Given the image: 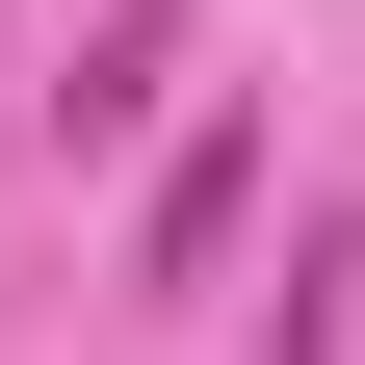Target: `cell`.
<instances>
[{
	"instance_id": "6da1fadb",
	"label": "cell",
	"mask_w": 365,
	"mask_h": 365,
	"mask_svg": "<svg viewBox=\"0 0 365 365\" xmlns=\"http://www.w3.org/2000/svg\"><path fill=\"white\" fill-rule=\"evenodd\" d=\"M235 182H261V157H235V130H209V157H182V182H157V287H209V261H235Z\"/></svg>"
}]
</instances>
